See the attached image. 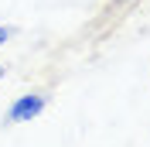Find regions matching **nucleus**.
I'll use <instances>...</instances> for the list:
<instances>
[{
    "label": "nucleus",
    "instance_id": "20e7f679",
    "mask_svg": "<svg viewBox=\"0 0 150 147\" xmlns=\"http://www.w3.org/2000/svg\"><path fill=\"white\" fill-rule=\"evenodd\" d=\"M4 75H7V69H4V65H0V79H4Z\"/></svg>",
    "mask_w": 150,
    "mask_h": 147
},
{
    "label": "nucleus",
    "instance_id": "f03ea898",
    "mask_svg": "<svg viewBox=\"0 0 150 147\" xmlns=\"http://www.w3.org/2000/svg\"><path fill=\"white\" fill-rule=\"evenodd\" d=\"M10 38H14V28H0V48H4V45H7V41H10Z\"/></svg>",
    "mask_w": 150,
    "mask_h": 147
},
{
    "label": "nucleus",
    "instance_id": "f257e3e1",
    "mask_svg": "<svg viewBox=\"0 0 150 147\" xmlns=\"http://www.w3.org/2000/svg\"><path fill=\"white\" fill-rule=\"evenodd\" d=\"M48 106V96L45 92H24V96H17V99L7 106V123H31L34 116H41Z\"/></svg>",
    "mask_w": 150,
    "mask_h": 147
},
{
    "label": "nucleus",
    "instance_id": "7ed1b4c3",
    "mask_svg": "<svg viewBox=\"0 0 150 147\" xmlns=\"http://www.w3.org/2000/svg\"><path fill=\"white\" fill-rule=\"evenodd\" d=\"M133 0H109V10H120V7H130Z\"/></svg>",
    "mask_w": 150,
    "mask_h": 147
}]
</instances>
